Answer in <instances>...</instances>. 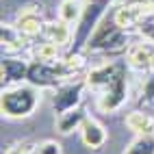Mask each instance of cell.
<instances>
[{"mask_svg": "<svg viewBox=\"0 0 154 154\" xmlns=\"http://www.w3.org/2000/svg\"><path fill=\"white\" fill-rule=\"evenodd\" d=\"M152 13H154V2H143V0H139L135 5L130 2V5H124L115 11V24L122 28H128V26H135L139 20L148 17Z\"/></svg>", "mask_w": 154, "mask_h": 154, "instance_id": "cell-1", "label": "cell"}, {"mask_svg": "<svg viewBox=\"0 0 154 154\" xmlns=\"http://www.w3.org/2000/svg\"><path fill=\"white\" fill-rule=\"evenodd\" d=\"M80 137H83V143L87 148L98 150V148H102L106 143V130H104V126H102L100 122L87 117L83 124H80Z\"/></svg>", "mask_w": 154, "mask_h": 154, "instance_id": "cell-2", "label": "cell"}, {"mask_svg": "<svg viewBox=\"0 0 154 154\" xmlns=\"http://www.w3.org/2000/svg\"><path fill=\"white\" fill-rule=\"evenodd\" d=\"M128 61L132 67L137 69H150L152 67V61H154V50L146 44H137L128 50Z\"/></svg>", "mask_w": 154, "mask_h": 154, "instance_id": "cell-3", "label": "cell"}, {"mask_svg": "<svg viewBox=\"0 0 154 154\" xmlns=\"http://www.w3.org/2000/svg\"><path fill=\"white\" fill-rule=\"evenodd\" d=\"M126 126L137 135H154V117H150L148 113H141V111L128 113Z\"/></svg>", "mask_w": 154, "mask_h": 154, "instance_id": "cell-4", "label": "cell"}, {"mask_svg": "<svg viewBox=\"0 0 154 154\" xmlns=\"http://www.w3.org/2000/svg\"><path fill=\"white\" fill-rule=\"evenodd\" d=\"M17 30H20V33H24L26 37L39 35V30H42V17H39V13L37 11H30V9L22 11L17 15Z\"/></svg>", "mask_w": 154, "mask_h": 154, "instance_id": "cell-5", "label": "cell"}, {"mask_svg": "<svg viewBox=\"0 0 154 154\" xmlns=\"http://www.w3.org/2000/svg\"><path fill=\"white\" fill-rule=\"evenodd\" d=\"M48 37H50V42H54V44H59V46H65V44L69 42V37H72L67 22L59 20V22L50 24V26H48Z\"/></svg>", "mask_w": 154, "mask_h": 154, "instance_id": "cell-6", "label": "cell"}, {"mask_svg": "<svg viewBox=\"0 0 154 154\" xmlns=\"http://www.w3.org/2000/svg\"><path fill=\"white\" fill-rule=\"evenodd\" d=\"M80 17V2L78 0H63L59 7V20H63L67 24H74Z\"/></svg>", "mask_w": 154, "mask_h": 154, "instance_id": "cell-7", "label": "cell"}, {"mask_svg": "<svg viewBox=\"0 0 154 154\" xmlns=\"http://www.w3.org/2000/svg\"><path fill=\"white\" fill-rule=\"evenodd\" d=\"M126 154H154V135H141Z\"/></svg>", "mask_w": 154, "mask_h": 154, "instance_id": "cell-8", "label": "cell"}, {"mask_svg": "<svg viewBox=\"0 0 154 154\" xmlns=\"http://www.w3.org/2000/svg\"><path fill=\"white\" fill-rule=\"evenodd\" d=\"M37 57L42 61H57L59 59V44L54 42H46L37 48Z\"/></svg>", "mask_w": 154, "mask_h": 154, "instance_id": "cell-9", "label": "cell"}, {"mask_svg": "<svg viewBox=\"0 0 154 154\" xmlns=\"http://www.w3.org/2000/svg\"><path fill=\"white\" fill-rule=\"evenodd\" d=\"M35 154H63V150H61V143L59 141H44L39 143V146L35 148Z\"/></svg>", "mask_w": 154, "mask_h": 154, "instance_id": "cell-10", "label": "cell"}, {"mask_svg": "<svg viewBox=\"0 0 154 154\" xmlns=\"http://www.w3.org/2000/svg\"><path fill=\"white\" fill-rule=\"evenodd\" d=\"M80 65H83V59H80V57H69L67 59V67L69 69H78Z\"/></svg>", "mask_w": 154, "mask_h": 154, "instance_id": "cell-11", "label": "cell"}, {"mask_svg": "<svg viewBox=\"0 0 154 154\" xmlns=\"http://www.w3.org/2000/svg\"><path fill=\"white\" fill-rule=\"evenodd\" d=\"M22 154H35V150H24Z\"/></svg>", "mask_w": 154, "mask_h": 154, "instance_id": "cell-12", "label": "cell"}]
</instances>
